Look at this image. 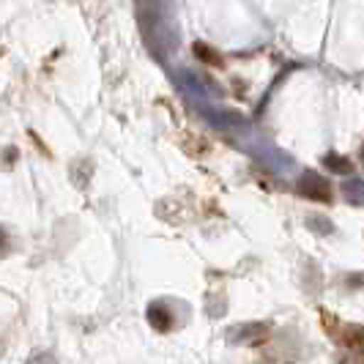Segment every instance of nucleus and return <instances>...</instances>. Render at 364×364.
Wrapping results in <instances>:
<instances>
[{
  "label": "nucleus",
  "instance_id": "obj_1",
  "mask_svg": "<svg viewBox=\"0 0 364 364\" xmlns=\"http://www.w3.org/2000/svg\"><path fill=\"white\" fill-rule=\"evenodd\" d=\"M266 334H269V326H266V323H241V326H233L228 331L230 343H238V346L260 343V340H266Z\"/></svg>",
  "mask_w": 364,
  "mask_h": 364
},
{
  "label": "nucleus",
  "instance_id": "obj_2",
  "mask_svg": "<svg viewBox=\"0 0 364 364\" xmlns=\"http://www.w3.org/2000/svg\"><path fill=\"white\" fill-rule=\"evenodd\" d=\"M299 192L301 195H307L312 200H331V189H328V183L321 178V176H315V173H307L301 183H299Z\"/></svg>",
  "mask_w": 364,
  "mask_h": 364
},
{
  "label": "nucleus",
  "instance_id": "obj_3",
  "mask_svg": "<svg viewBox=\"0 0 364 364\" xmlns=\"http://www.w3.org/2000/svg\"><path fill=\"white\" fill-rule=\"evenodd\" d=\"M146 315H148V323L156 328V331H170V328L176 326L173 323V310L164 301H154L146 310Z\"/></svg>",
  "mask_w": 364,
  "mask_h": 364
},
{
  "label": "nucleus",
  "instance_id": "obj_4",
  "mask_svg": "<svg viewBox=\"0 0 364 364\" xmlns=\"http://www.w3.org/2000/svg\"><path fill=\"white\" fill-rule=\"evenodd\" d=\"M346 348H353V350H362V326L359 323H348L343 328V337H337Z\"/></svg>",
  "mask_w": 364,
  "mask_h": 364
},
{
  "label": "nucleus",
  "instance_id": "obj_5",
  "mask_svg": "<svg viewBox=\"0 0 364 364\" xmlns=\"http://www.w3.org/2000/svg\"><path fill=\"white\" fill-rule=\"evenodd\" d=\"M28 364H58V359H55L53 353H47V350H41V353H33V356L28 359Z\"/></svg>",
  "mask_w": 364,
  "mask_h": 364
},
{
  "label": "nucleus",
  "instance_id": "obj_6",
  "mask_svg": "<svg viewBox=\"0 0 364 364\" xmlns=\"http://www.w3.org/2000/svg\"><path fill=\"white\" fill-rule=\"evenodd\" d=\"M326 162H328V167H331V170H337V173H348V170H350L348 159H337V156H328Z\"/></svg>",
  "mask_w": 364,
  "mask_h": 364
},
{
  "label": "nucleus",
  "instance_id": "obj_7",
  "mask_svg": "<svg viewBox=\"0 0 364 364\" xmlns=\"http://www.w3.org/2000/svg\"><path fill=\"white\" fill-rule=\"evenodd\" d=\"M6 247H9V236H6V230L0 228V252H6Z\"/></svg>",
  "mask_w": 364,
  "mask_h": 364
}]
</instances>
